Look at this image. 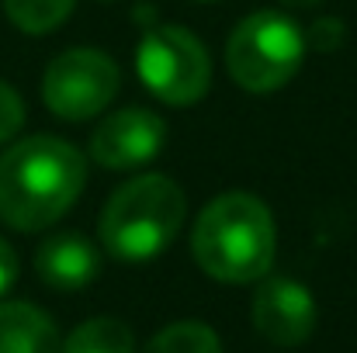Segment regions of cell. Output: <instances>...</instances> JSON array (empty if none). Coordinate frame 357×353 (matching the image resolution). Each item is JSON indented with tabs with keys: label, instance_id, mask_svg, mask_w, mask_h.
Instances as JSON below:
<instances>
[{
	"label": "cell",
	"instance_id": "obj_8",
	"mask_svg": "<svg viewBox=\"0 0 357 353\" xmlns=\"http://www.w3.org/2000/svg\"><path fill=\"white\" fill-rule=\"evenodd\" d=\"M253 326L274 347H302L316 329V301L305 284L271 277L253 295Z\"/></svg>",
	"mask_w": 357,
	"mask_h": 353
},
{
	"label": "cell",
	"instance_id": "obj_4",
	"mask_svg": "<svg viewBox=\"0 0 357 353\" xmlns=\"http://www.w3.org/2000/svg\"><path fill=\"white\" fill-rule=\"evenodd\" d=\"M305 59V35L302 28L278 10H257L243 17L226 45L229 77L243 91L271 94L281 91Z\"/></svg>",
	"mask_w": 357,
	"mask_h": 353
},
{
	"label": "cell",
	"instance_id": "obj_12",
	"mask_svg": "<svg viewBox=\"0 0 357 353\" xmlns=\"http://www.w3.org/2000/svg\"><path fill=\"white\" fill-rule=\"evenodd\" d=\"M73 7H77V0H3V10H7L10 24L28 31V35L56 31L73 14Z\"/></svg>",
	"mask_w": 357,
	"mask_h": 353
},
{
	"label": "cell",
	"instance_id": "obj_6",
	"mask_svg": "<svg viewBox=\"0 0 357 353\" xmlns=\"http://www.w3.org/2000/svg\"><path fill=\"white\" fill-rule=\"evenodd\" d=\"M121 87V73L112 56L98 49L59 52L42 80V97L49 111L63 121H87L101 115Z\"/></svg>",
	"mask_w": 357,
	"mask_h": 353
},
{
	"label": "cell",
	"instance_id": "obj_9",
	"mask_svg": "<svg viewBox=\"0 0 357 353\" xmlns=\"http://www.w3.org/2000/svg\"><path fill=\"white\" fill-rule=\"evenodd\" d=\"M98 267H101L98 246L87 235H77V233L49 235L38 246V253H35L38 277L49 288H56V291H80V288H87L98 277Z\"/></svg>",
	"mask_w": 357,
	"mask_h": 353
},
{
	"label": "cell",
	"instance_id": "obj_1",
	"mask_svg": "<svg viewBox=\"0 0 357 353\" xmlns=\"http://www.w3.org/2000/svg\"><path fill=\"white\" fill-rule=\"evenodd\" d=\"M87 163L77 146L31 135L0 156V222L17 233L49 229L80 198Z\"/></svg>",
	"mask_w": 357,
	"mask_h": 353
},
{
	"label": "cell",
	"instance_id": "obj_7",
	"mask_svg": "<svg viewBox=\"0 0 357 353\" xmlns=\"http://www.w3.org/2000/svg\"><path fill=\"white\" fill-rule=\"evenodd\" d=\"M167 121L149 108H121L105 118L91 135L94 163L108 170H135L163 152Z\"/></svg>",
	"mask_w": 357,
	"mask_h": 353
},
{
	"label": "cell",
	"instance_id": "obj_16",
	"mask_svg": "<svg viewBox=\"0 0 357 353\" xmlns=\"http://www.w3.org/2000/svg\"><path fill=\"white\" fill-rule=\"evenodd\" d=\"M284 7H295V10H305V7H316L319 0H281Z\"/></svg>",
	"mask_w": 357,
	"mask_h": 353
},
{
	"label": "cell",
	"instance_id": "obj_13",
	"mask_svg": "<svg viewBox=\"0 0 357 353\" xmlns=\"http://www.w3.org/2000/svg\"><path fill=\"white\" fill-rule=\"evenodd\" d=\"M142 353H222V340L205 322H174L160 329Z\"/></svg>",
	"mask_w": 357,
	"mask_h": 353
},
{
	"label": "cell",
	"instance_id": "obj_15",
	"mask_svg": "<svg viewBox=\"0 0 357 353\" xmlns=\"http://www.w3.org/2000/svg\"><path fill=\"white\" fill-rule=\"evenodd\" d=\"M14 281H17V256L7 246V239H0V298L10 291Z\"/></svg>",
	"mask_w": 357,
	"mask_h": 353
},
{
	"label": "cell",
	"instance_id": "obj_3",
	"mask_svg": "<svg viewBox=\"0 0 357 353\" xmlns=\"http://www.w3.org/2000/svg\"><path fill=\"white\" fill-rule=\"evenodd\" d=\"M188 201L177 180L163 173H142L121 184L108 198L98 235L101 246L125 263H142L163 253L184 226Z\"/></svg>",
	"mask_w": 357,
	"mask_h": 353
},
{
	"label": "cell",
	"instance_id": "obj_11",
	"mask_svg": "<svg viewBox=\"0 0 357 353\" xmlns=\"http://www.w3.org/2000/svg\"><path fill=\"white\" fill-rule=\"evenodd\" d=\"M63 353H135V336L121 319H91L66 336Z\"/></svg>",
	"mask_w": 357,
	"mask_h": 353
},
{
	"label": "cell",
	"instance_id": "obj_2",
	"mask_svg": "<svg viewBox=\"0 0 357 353\" xmlns=\"http://www.w3.org/2000/svg\"><path fill=\"white\" fill-rule=\"evenodd\" d=\"M274 242L278 233L267 205L246 191H229L208 201L191 233L198 267L226 284L267 277L274 263Z\"/></svg>",
	"mask_w": 357,
	"mask_h": 353
},
{
	"label": "cell",
	"instance_id": "obj_5",
	"mask_svg": "<svg viewBox=\"0 0 357 353\" xmlns=\"http://www.w3.org/2000/svg\"><path fill=\"white\" fill-rule=\"evenodd\" d=\"M135 73L153 97L174 108L202 101L212 84L205 45L177 24H153L142 31L135 49Z\"/></svg>",
	"mask_w": 357,
	"mask_h": 353
},
{
	"label": "cell",
	"instance_id": "obj_10",
	"mask_svg": "<svg viewBox=\"0 0 357 353\" xmlns=\"http://www.w3.org/2000/svg\"><path fill=\"white\" fill-rule=\"evenodd\" d=\"M0 353H63L52 319L28 301L0 305Z\"/></svg>",
	"mask_w": 357,
	"mask_h": 353
},
{
	"label": "cell",
	"instance_id": "obj_14",
	"mask_svg": "<svg viewBox=\"0 0 357 353\" xmlns=\"http://www.w3.org/2000/svg\"><path fill=\"white\" fill-rule=\"evenodd\" d=\"M21 125H24V101L17 97L14 87H7L0 80V146L10 142Z\"/></svg>",
	"mask_w": 357,
	"mask_h": 353
}]
</instances>
